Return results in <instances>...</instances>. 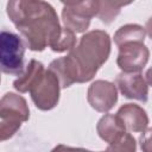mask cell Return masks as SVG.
Listing matches in <instances>:
<instances>
[{"mask_svg":"<svg viewBox=\"0 0 152 152\" xmlns=\"http://www.w3.org/2000/svg\"><path fill=\"white\" fill-rule=\"evenodd\" d=\"M116 115L122 121L126 129L131 132H144L146 131L148 118L146 112L138 104L126 103L118 110Z\"/></svg>","mask_w":152,"mask_h":152,"instance_id":"cell-10","label":"cell"},{"mask_svg":"<svg viewBox=\"0 0 152 152\" xmlns=\"http://www.w3.org/2000/svg\"><path fill=\"white\" fill-rule=\"evenodd\" d=\"M145 39V30L140 25L128 24L120 27L114 34V42L118 46H121L126 43L131 42H140L144 43Z\"/></svg>","mask_w":152,"mask_h":152,"instance_id":"cell-13","label":"cell"},{"mask_svg":"<svg viewBox=\"0 0 152 152\" xmlns=\"http://www.w3.org/2000/svg\"><path fill=\"white\" fill-rule=\"evenodd\" d=\"M104 152H135V140L126 132L119 140L109 144Z\"/></svg>","mask_w":152,"mask_h":152,"instance_id":"cell-16","label":"cell"},{"mask_svg":"<svg viewBox=\"0 0 152 152\" xmlns=\"http://www.w3.org/2000/svg\"><path fill=\"white\" fill-rule=\"evenodd\" d=\"M97 133L102 140L112 144L126 133V128L118 115L107 114L100 119L97 124Z\"/></svg>","mask_w":152,"mask_h":152,"instance_id":"cell-11","label":"cell"},{"mask_svg":"<svg viewBox=\"0 0 152 152\" xmlns=\"http://www.w3.org/2000/svg\"><path fill=\"white\" fill-rule=\"evenodd\" d=\"M51 152H91L84 148H75V147H69L65 145H58L56 146Z\"/></svg>","mask_w":152,"mask_h":152,"instance_id":"cell-18","label":"cell"},{"mask_svg":"<svg viewBox=\"0 0 152 152\" xmlns=\"http://www.w3.org/2000/svg\"><path fill=\"white\" fill-rule=\"evenodd\" d=\"M7 14L32 51H43L58 39L62 32L53 7L45 1H10Z\"/></svg>","mask_w":152,"mask_h":152,"instance_id":"cell-1","label":"cell"},{"mask_svg":"<svg viewBox=\"0 0 152 152\" xmlns=\"http://www.w3.org/2000/svg\"><path fill=\"white\" fill-rule=\"evenodd\" d=\"M146 30H147V33H148V36L151 37V39H152V17L147 20V23H146Z\"/></svg>","mask_w":152,"mask_h":152,"instance_id":"cell-19","label":"cell"},{"mask_svg":"<svg viewBox=\"0 0 152 152\" xmlns=\"http://www.w3.org/2000/svg\"><path fill=\"white\" fill-rule=\"evenodd\" d=\"M59 81L57 76L48 69L39 82L30 90L31 97L37 108L42 110L52 109L59 99Z\"/></svg>","mask_w":152,"mask_h":152,"instance_id":"cell-6","label":"cell"},{"mask_svg":"<svg viewBox=\"0 0 152 152\" xmlns=\"http://www.w3.org/2000/svg\"><path fill=\"white\" fill-rule=\"evenodd\" d=\"M76 44V38H75V32L66 27H62L61 36L58 39L52 44L51 49L56 52H63L66 50H72Z\"/></svg>","mask_w":152,"mask_h":152,"instance_id":"cell-14","label":"cell"},{"mask_svg":"<svg viewBox=\"0 0 152 152\" xmlns=\"http://www.w3.org/2000/svg\"><path fill=\"white\" fill-rule=\"evenodd\" d=\"M118 100V91L114 83L99 80L91 83L88 89V102L97 112H108Z\"/></svg>","mask_w":152,"mask_h":152,"instance_id":"cell-8","label":"cell"},{"mask_svg":"<svg viewBox=\"0 0 152 152\" xmlns=\"http://www.w3.org/2000/svg\"><path fill=\"white\" fill-rule=\"evenodd\" d=\"M146 80H147L148 84L152 86V68L147 70V72H146Z\"/></svg>","mask_w":152,"mask_h":152,"instance_id":"cell-20","label":"cell"},{"mask_svg":"<svg viewBox=\"0 0 152 152\" xmlns=\"http://www.w3.org/2000/svg\"><path fill=\"white\" fill-rule=\"evenodd\" d=\"M110 52V39L107 32L90 31L81 37L76 48L68 55L76 75V82L91 80L99 68L107 61Z\"/></svg>","mask_w":152,"mask_h":152,"instance_id":"cell-2","label":"cell"},{"mask_svg":"<svg viewBox=\"0 0 152 152\" xmlns=\"http://www.w3.org/2000/svg\"><path fill=\"white\" fill-rule=\"evenodd\" d=\"M30 116V110L24 97L14 93H7L0 101V138H11Z\"/></svg>","mask_w":152,"mask_h":152,"instance_id":"cell-3","label":"cell"},{"mask_svg":"<svg viewBox=\"0 0 152 152\" xmlns=\"http://www.w3.org/2000/svg\"><path fill=\"white\" fill-rule=\"evenodd\" d=\"M99 11L100 1L63 2V23L72 32H83L88 28L90 19L99 14Z\"/></svg>","mask_w":152,"mask_h":152,"instance_id":"cell-5","label":"cell"},{"mask_svg":"<svg viewBox=\"0 0 152 152\" xmlns=\"http://www.w3.org/2000/svg\"><path fill=\"white\" fill-rule=\"evenodd\" d=\"M139 141L142 152H152V128L144 131L140 135Z\"/></svg>","mask_w":152,"mask_h":152,"instance_id":"cell-17","label":"cell"},{"mask_svg":"<svg viewBox=\"0 0 152 152\" xmlns=\"http://www.w3.org/2000/svg\"><path fill=\"white\" fill-rule=\"evenodd\" d=\"M44 74L45 70L43 64L36 59H31L24 72L13 82V87L20 93L30 91L39 82Z\"/></svg>","mask_w":152,"mask_h":152,"instance_id":"cell-12","label":"cell"},{"mask_svg":"<svg viewBox=\"0 0 152 152\" xmlns=\"http://www.w3.org/2000/svg\"><path fill=\"white\" fill-rule=\"evenodd\" d=\"M116 84L126 97L142 102L147 101L148 88L140 72H121L116 77Z\"/></svg>","mask_w":152,"mask_h":152,"instance_id":"cell-9","label":"cell"},{"mask_svg":"<svg viewBox=\"0 0 152 152\" xmlns=\"http://www.w3.org/2000/svg\"><path fill=\"white\" fill-rule=\"evenodd\" d=\"M0 64L5 74L21 75L24 72V43L19 36L10 31H2L0 36Z\"/></svg>","mask_w":152,"mask_h":152,"instance_id":"cell-4","label":"cell"},{"mask_svg":"<svg viewBox=\"0 0 152 152\" xmlns=\"http://www.w3.org/2000/svg\"><path fill=\"white\" fill-rule=\"evenodd\" d=\"M128 4H124V2H113V1H104V2H100V11H99V18L101 19V21L109 24L112 23L115 17L119 14L121 6H125Z\"/></svg>","mask_w":152,"mask_h":152,"instance_id":"cell-15","label":"cell"},{"mask_svg":"<svg viewBox=\"0 0 152 152\" xmlns=\"http://www.w3.org/2000/svg\"><path fill=\"white\" fill-rule=\"evenodd\" d=\"M148 49L140 42H131L119 46L118 65L122 72H139L148 61Z\"/></svg>","mask_w":152,"mask_h":152,"instance_id":"cell-7","label":"cell"}]
</instances>
